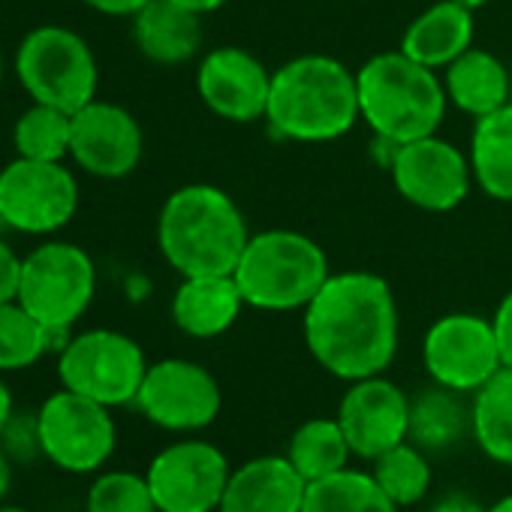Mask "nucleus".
<instances>
[{
  "instance_id": "obj_1",
  "label": "nucleus",
  "mask_w": 512,
  "mask_h": 512,
  "mask_svg": "<svg viewBox=\"0 0 512 512\" xmlns=\"http://www.w3.org/2000/svg\"><path fill=\"white\" fill-rule=\"evenodd\" d=\"M305 344L338 380L383 374L398 353V305L389 281L374 272L329 275L305 308Z\"/></svg>"
},
{
  "instance_id": "obj_2",
  "label": "nucleus",
  "mask_w": 512,
  "mask_h": 512,
  "mask_svg": "<svg viewBox=\"0 0 512 512\" xmlns=\"http://www.w3.org/2000/svg\"><path fill=\"white\" fill-rule=\"evenodd\" d=\"M250 241L235 199L214 184H187L169 193L157 220L163 260L181 278L232 275Z\"/></svg>"
},
{
  "instance_id": "obj_3",
  "label": "nucleus",
  "mask_w": 512,
  "mask_h": 512,
  "mask_svg": "<svg viewBox=\"0 0 512 512\" xmlns=\"http://www.w3.org/2000/svg\"><path fill=\"white\" fill-rule=\"evenodd\" d=\"M362 118L359 85L338 58L299 55L272 73L266 121L293 142H335Z\"/></svg>"
},
{
  "instance_id": "obj_4",
  "label": "nucleus",
  "mask_w": 512,
  "mask_h": 512,
  "mask_svg": "<svg viewBox=\"0 0 512 512\" xmlns=\"http://www.w3.org/2000/svg\"><path fill=\"white\" fill-rule=\"evenodd\" d=\"M359 112L365 124L392 145L434 136L446 115V88L437 70H428L398 52H380L356 73Z\"/></svg>"
},
{
  "instance_id": "obj_5",
  "label": "nucleus",
  "mask_w": 512,
  "mask_h": 512,
  "mask_svg": "<svg viewBox=\"0 0 512 512\" xmlns=\"http://www.w3.org/2000/svg\"><path fill=\"white\" fill-rule=\"evenodd\" d=\"M329 275V256L323 244L293 229L250 235L232 272L244 305L272 314L305 311Z\"/></svg>"
},
{
  "instance_id": "obj_6",
  "label": "nucleus",
  "mask_w": 512,
  "mask_h": 512,
  "mask_svg": "<svg viewBox=\"0 0 512 512\" xmlns=\"http://www.w3.org/2000/svg\"><path fill=\"white\" fill-rule=\"evenodd\" d=\"M16 73L34 103L76 115L82 106L97 100V58L88 40L70 28H34L16 52Z\"/></svg>"
},
{
  "instance_id": "obj_7",
  "label": "nucleus",
  "mask_w": 512,
  "mask_h": 512,
  "mask_svg": "<svg viewBox=\"0 0 512 512\" xmlns=\"http://www.w3.org/2000/svg\"><path fill=\"white\" fill-rule=\"evenodd\" d=\"M97 269L88 250L70 241H46L22 260L16 302L46 329H73L91 308Z\"/></svg>"
},
{
  "instance_id": "obj_8",
  "label": "nucleus",
  "mask_w": 512,
  "mask_h": 512,
  "mask_svg": "<svg viewBox=\"0 0 512 512\" xmlns=\"http://www.w3.org/2000/svg\"><path fill=\"white\" fill-rule=\"evenodd\" d=\"M148 362L142 347L115 329H91L73 335L58 353V377L64 389H73L106 407L136 404Z\"/></svg>"
},
{
  "instance_id": "obj_9",
  "label": "nucleus",
  "mask_w": 512,
  "mask_h": 512,
  "mask_svg": "<svg viewBox=\"0 0 512 512\" xmlns=\"http://www.w3.org/2000/svg\"><path fill=\"white\" fill-rule=\"evenodd\" d=\"M43 455L64 473L100 470L118 443L112 407L73 389L49 395L37 413Z\"/></svg>"
},
{
  "instance_id": "obj_10",
  "label": "nucleus",
  "mask_w": 512,
  "mask_h": 512,
  "mask_svg": "<svg viewBox=\"0 0 512 512\" xmlns=\"http://www.w3.org/2000/svg\"><path fill=\"white\" fill-rule=\"evenodd\" d=\"M79 208L76 175L64 163L19 157L0 169V223L25 235L64 229Z\"/></svg>"
},
{
  "instance_id": "obj_11",
  "label": "nucleus",
  "mask_w": 512,
  "mask_h": 512,
  "mask_svg": "<svg viewBox=\"0 0 512 512\" xmlns=\"http://www.w3.org/2000/svg\"><path fill=\"white\" fill-rule=\"evenodd\" d=\"M422 362L431 380L449 392H479L503 368L494 326L479 314L440 317L425 332Z\"/></svg>"
},
{
  "instance_id": "obj_12",
  "label": "nucleus",
  "mask_w": 512,
  "mask_h": 512,
  "mask_svg": "<svg viewBox=\"0 0 512 512\" xmlns=\"http://www.w3.org/2000/svg\"><path fill=\"white\" fill-rule=\"evenodd\" d=\"M139 413L163 431H202L223 407L214 374L190 359H163L148 365L136 395Z\"/></svg>"
},
{
  "instance_id": "obj_13",
  "label": "nucleus",
  "mask_w": 512,
  "mask_h": 512,
  "mask_svg": "<svg viewBox=\"0 0 512 512\" xmlns=\"http://www.w3.org/2000/svg\"><path fill=\"white\" fill-rule=\"evenodd\" d=\"M226 455L205 440H181L148 464V485L160 512H214L229 482Z\"/></svg>"
},
{
  "instance_id": "obj_14",
  "label": "nucleus",
  "mask_w": 512,
  "mask_h": 512,
  "mask_svg": "<svg viewBox=\"0 0 512 512\" xmlns=\"http://www.w3.org/2000/svg\"><path fill=\"white\" fill-rule=\"evenodd\" d=\"M395 190L422 211H452L458 208L473 181L470 157H464L452 142L434 136L398 145L389 163Z\"/></svg>"
},
{
  "instance_id": "obj_15",
  "label": "nucleus",
  "mask_w": 512,
  "mask_h": 512,
  "mask_svg": "<svg viewBox=\"0 0 512 512\" xmlns=\"http://www.w3.org/2000/svg\"><path fill=\"white\" fill-rule=\"evenodd\" d=\"M145 151L139 121L118 103L91 100L73 115L70 157L94 178H127Z\"/></svg>"
},
{
  "instance_id": "obj_16",
  "label": "nucleus",
  "mask_w": 512,
  "mask_h": 512,
  "mask_svg": "<svg viewBox=\"0 0 512 512\" xmlns=\"http://www.w3.org/2000/svg\"><path fill=\"white\" fill-rule=\"evenodd\" d=\"M196 91L217 118L232 124H253L266 118L272 73L250 52L238 46H220L202 58Z\"/></svg>"
},
{
  "instance_id": "obj_17",
  "label": "nucleus",
  "mask_w": 512,
  "mask_h": 512,
  "mask_svg": "<svg viewBox=\"0 0 512 512\" xmlns=\"http://www.w3.org/2000/svg\"><path fill=\"white\" fill-rule=\"evenodd\" d=\"M410 407L413 401L380 374L350 383L338 410V422L353 455L374 461L404 443L410 437Z\"/></svg>"
},
{
  "instance_id": "obj_18",
  "label": "nucleus",
  "mask_w": 512,
  "mask_h": 512,
  "mask_svg": "<svg viewBox=\"0 0 512 512\" xmlns=\"http://www.w3.org/2000/svg\"><path fill=\"white\" fill-rule=\"evenodd\" d=\"M308 479L287 455H263L229 473L217 512H302Z\"/></svg>"
},
{
  "instance_id": "obj_19",
  "label": "nucleus",
  "mask_w": 512,
  "mask_h": 512,
  "mask_svg": "<svg viewBox=\"0 0 512 512\" xmlns=\"http://www.w3.org/2000/svg\"><path fill=\"white\" fill-rule=\"evenodd\" d=\"M244 296L232 275L184 278L172 296V323L199 341L220 338L241 317Z\"/></svg>"
},
{
  "instance_id": "obj_20",
  "label": "nucleus",
  "mask_w": 512,
  "mask_h": 512,
  "mask_svg": "<svg viewBox=\"0 0 512 512\" xmlns=\"http://www.w3.org/2000/svg\"><path fill=\"white\" fill-rule=\"evenodd\" d=\"M467 49H473V10L458 0H437L401 37V52L428 70H446Z\"/></svg>"
},
{
  "instance_id": "obj_21",
  "label": "nucleus",
  "mask_w": 512,
  "mask_h": 512,
  "mask_svg": "<svg viewBox=\"0 0 512 512\" xmlns=\"http://www.w3.org/2000/svg\"><path fill=\"white\" fill-rule=\"evenodd\" d=\"M202 16L172 4V0H148L133 16V40L139 52L163 67L187 64L202 46Z\"/></svg>"
},
{
  "instance_id": "obj_22",
  "label": "nucleus",
  "mask_w": 512,
  "mask_h": 512,
  "mask_svg": "<svg viewBox=\"0 0 512 512\" xmlns=\"http://www.w3.org/2000/svg\"><path fill=\"white\" fill-rule=\"evenodd\" d=\"M443 88L452 106L473 118H485L497 109H503L509 100V70L503 61L485 49H467L461 58H455L446 67Z\"/></svg>"
},
{
  "instance_id": "obj_23",
  "label": "nucleus",
  "mask_w": 512,
  "mask_h": 512,
  "mask_svg": "<svg viewBox=\"0 0 512 512\" xmlns=\"http://www.w3.org/2000/svg\"><path fill=\"white\" fill-rule=\"evenodd\" d=\"M470 169L485 196L512 202V103L476 118L470 136Z\"/></svg>"
},
{
  "instance_id": "obj_24",
  "label": "nucleus",
  "mask_w": 512,
  "mask_h": 512,
  "mask_svg": "<svg viewBox=\"0 0 512 512\" xmlns=\"http://www.w3.org/2000/svg\"><path fill=\"white\" fill-rule=\"evenodd\" d=\"M470 428L479 449L512 467V368H500L473 398Z\"/></svg>"
},
{
  "instance_id": "obj_25",
  "label": "nucleus",
  "mask_w": 512,
  "mask_h": 512,
  "mask_svg": "<svg viewBox=\"0 0 512 512\" xmlns=\"http://www.w3.org/2000/svg\"><path fill=\"white\" fill-rule=\"evenodd\" d=\"M302 512H398L377 479L362 470H338L308 482Z\"/></svg>"
},
{
  "instance_id": "obj_26",
  "label": "nucleus",
  "mask_w": 512,
  "mask_h": 512,
  "mask_svg": "<svg viewBox=\"0 0 512 512\" xmlns=\"http://www.w3.org/2000/svg\"><path fill=\"white\" fill-rule=\"evenodd\" d=\"M350 455L353 449L338 419H308L305 425L296 428L287 449V458L308 482L344 470Z\"/></svg>"
},
{
  "instance_id": "obj_27",
  "label": "nucleus",
  "mask_w": 512,
  "mask_h": 512,
  "mask_svg": "<svg viewBox=\"0 0 512 512\" xmlns=\"http://www.w3.org/2000/svg\"><path fill=\"white\" fill-rule=\"evenodd\" d=\"M70 136H73V115L46 103H34L13 130V142L19 157L28 160H46V163H64L70 154Z\"/></svg>"
},
{
  "instance_id": "obj_28",
  "label": "nucleus",
  "mask_w": 512,
  "mask_h": 512,
  "mask_svg": "<svg viewBox=\"0 0 512 512\" xmlns=\"http://www.w3.org/2000/svg\"><path fill=\"white\" fill-rule=\"evenodd\" d=\"M377 485L395 506H413L419 503L431 488V464L413 443H398L395 449L374 458Z\"/></svg>"
},
{
  "instance_id": "obj_29",
  "label": "nucleus",
  "mask_w": 512,
  "mask_h": 512,
  "mask_svg": "<svg viewBox=\"0 0 512 512\" xmlns=\"http://www.w3.org/2000/svg\"><path fill=\"white\" fill-rule=\"evenodd\" d=\"M467 425V416L461 404L455 401V392L434 389L419 395L410 407V437L422 449H449Z\"/></svg>"
},
{
  "instance_id": "obj_30",
  "label": "nucleus",
  "mask_w": 512,
  "mask_h": 512,
  "mask_svg": "<svg viewBox=\"0 0 512 512\" xmlns=\"http://www.w3.org/2000/svg\"><path fill=\"white\" fill-rule=\"evenodd\" d=\"M49 353L46 326L37 323L16 299L0 302V371H22Z\"/></svg>"
},
{
  "instance_id": "obj_31",
  "label": "nucleus",
  "mask_w": 512,
  "mask_h": 512,
  "mask_svg": "<svg viewBox=\"0 0 512 512\" xmlns=\"http://www.w3.org/2000/svg\"><path fill=\"white\" fill-rule=\"evenodd\" d=\"M85 509L88 512H160L148 476L133 470L100 473L88 488Z\"/></svg>"
},
{
  "instance_id": "obj_32",
  "label": "nucleus",
  "mask_w": 512,
  "mask_h": 512,
  "mask_svg": "<svg viewBox=\"0 0 512 512\" xmlns=\"http://www.w3.org/2000/svg\"><path fill=\"white\" fill-rule=\"evenodd\" d=\"M0 446L7 449V455L13 461H34L37 455H43L37 416H16L13 413L7 428L0 431Z\"/></svg>"
},
{
  "instance_id": "obj_33",
  "label": "nucleus",
  "mask_w": 512,
  "mask_h": 512,
  "mask_svg": "<svg viewBox=\"0 0 512 512\" xmlns=\"http://www.w3.org/2000/svg\"><path fill=\"white\" fill-rule=\"evenodd\" d=\"M19 278H22V256L10 244L0 241V302H13L19 296Z\"/></svg>"
},
{
  "instance_id": "obj_34",
  "label": "nucleus",
  "mask_w": 512,
  "mask_h": 512,
  "mask_svg": "<svg viewBox=\"0 0 512 512\" xmlns=\"http://www.w3.org/2000/svg\"><path fill=\"white\" fill-rule=\"evenodd\" d=\"M491 326H494V338L500 347L503 368H512V290L500 299V305L491 317Z\"/></svg>"
},
{
  "instance_id": "obj_35",
  "label": "nucleus",
  "mask_w": 512,
  "mask_h": 512,
  "mask_svg": "<svg viewBox=\"0 0 512 512\" xmlns=\"http://www.w3.org/2000/svg\"><path fill=\"white\" fill-rule=\"evenodd\" d=\"M82 4L103 13V16H130L133 19L148 0H82Z\"/></svg>"
},
{
  "instance_id": "obj_36",
  "label": "nucleus",
  "mask_w": 512,
  "mask_h": 512,
  "mask_svg": "<svg viewBox=\"0 0 512 512\" xmlns=\"http://www.w3.org/2000/svg\"><path fill=\"white\" fill-rule=\"evenodd\" d=\"M431 512H485V506L479 500H473L470 494L455 491V494H446L443 500H437Z\"/></svg>"
},
{
  "instance_id": "obj_37",
  "label": "nucleus",
  "mask_w": 512,
  "mask_h": 512,
  "mask_svg": "<svg viewBox=\"0 0 512 512\" xmlns=\"http://www.w3.org/2000/svg\"><path fill=\"white\" fill-rule=\"evenodd\" d=\"M10 488H13V458L0 446V503L10 497Z\"/></svg>"
},
{
  "instance_id": "obj_38",
  "label": "nucleus",
  "mask_w": 512,
  "mask_h": 512,
  "mask_svg": "<svg viewBox=\"0 0 512 512\" xmlns=\"http://www.w3.org/2000/svg\"><path fill=\"white\" fill-rule=\"evenodd\" d=\"M13 413H16V407H13V392H10V386L4 383V377H0V431L7 428V422L13 419Z\"/></svg>"
},
{
  "instance_id": "obj_39",
  "label": "nucleus",
  "mask_w": 512,
  "mask_h": 512,
  "mask_svg": "<svg viewBox=\"0 0 512 512\" xmlns=\"http://www.w3.org/2000/svg\"><path fill=\"white\" fill-rule=\"evenodd\" d=\"M172 4H181V7H187V10H193V13L205 16V13L220 10V7L226 4V0H172Z\"/></svg>"
},
{
  "instance_id": "obj_40",
  "label": "nucleus",
  "mask_w": 512,
  "mask_h": 512,
  "mask_svg": "<svg viewBox=\"0 0 512 512\" xmlns=\"http://www.w3.org/2000/svg\"><path fill=\"white\" fill-rule=\"evenodd\" d=\"M485 512H512V494L500 497V500H497V503H491Z\"/></svg>"
},
{
  "instance_id": "obj_41",
  "label": "nucleus",
  "mask_w": 512,
  "mask_h": 512,
  "mask_svg": "<svg viewBox=\"0 0 512 512\" xmlns=\"http://www.w3.org/2000/svg\"><path fill=\"white\" fill-rule=\"evenodd\" d=\"M458 4H464L467 10H476V7H482V4H488V0H458Z\"/></svg>"
},
{
  "instance_id": "obj_42",
  "label": "nucleus",
  "mask_w": 512,
  "mask_h": 512,
  "mask_svg": "<svg viewBox=\"0 0 512 512\" xmlns=\"http://www.w3.org/2000/svg\"><path fill=\"white\" fill-rule=\"evenodd\" d=\"M0 512H31L25 506H7V503H0Z\"/></svg>"
},
{
  "instance_id": "obj_43",
  "label": "nucleus",
  "mask_w": 512,
  "mask_h": 512,
  "mask_svg": "<svg viewBox=\"0 0 512 512\" xmlns=\"http://www.w3.org/2000/svg\"><path fill=\"white\" fill-rule=\"evenodd\" d=\"M0 76H4V58H0Z\"/></svg>"
}]
</instances>
